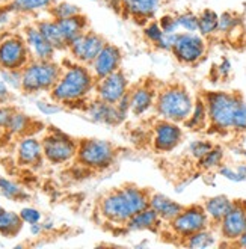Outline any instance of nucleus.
<instances>
[{"mask_svg": "<svg viewBox=\"0 0 246 249\" xmlns=\"http://www.w3.org/2000/svg\"><path fill=\"white\" fill-rule=\"evenodd\" d=\"M151 190L143 189L135 183H125L113 187L98 201V213L112 225L125 227L136 213L150 207Z\"/></svg>", "mask_w": 246, "mask_h": 249, "instance_id": "f257e3e1", "label": "nucleus"}, {"mask_svg": "<svg viewBox=\"0 0 246 249\" xmlns=\"http://www.w3.org/2000/svg\"><path fill=\"white\" fill-rule=\"evenodd\" d=\"M95 77L88 65L71 64L62 70V74L50 91V97L56 105L77 107V105L86 103L88 97L95 89Z\"/></svg>", "mask_w": 246, "mask_h": 249, "instance_id": "f03ea898", "label": "nucleus"}, {"mask_svg": "<svg viewBox=\"0 0 246 249\" xmlns=\"http://www.w3.org/2000/svg\"><path fill=\"white\" fill-rule=\"evenodd\" d=\"M195 98L181 83L172 82L158 86L154 110L158 118L183 124L191 116Z\"/></svg>", "mask_w": 246, "mask_h": 249, "instance_id": "7ed1b4c3", "label": "nucleus"}, {"mask_svg": "<svg viewBox=\"0 0 246 249\" xmlns=\"http://www.w3.org/2000/svg\"><path fill=\"white\" fill-rule=\"evenodd\" d=\"M201 97L207 107L209 127L222 135L233 131L236 113L243 98L236 92L227 91H209Z\"/></svg>", "mask_w": 246, "mask_h": 249, "instance_id": "20e7f679", "label": "nucleus"}, {"mask_svg": "<svg viewBox=\"0 0 246 249\" xmlns=\"http://www.w3.org/2000/svg\"><path fill=\"white\" fill-rule=\"evenodd\" d=\"M117 146L105 139H80L77 142L76 162L79 166L92 172H101L109 169L117 160Z\"/></svg>", "mask_w": 246, "mask_h": 249, "instance_id": "39448f33", "label": "nucleus"}, {"mask_svg": "<svg viewBox=\"0 0 246 249\" xmlns=\"http://www.w3.org/2000/svg\"><path fill=\"white\" fill-rule=\"evenodd\" d=\"M62 67L53 59L39 61L32 59L21 70V88L24 94H38L42 91H52L53 86L62 74Z\"/></svg>", "mask_w": 246, "mask_h": 249, "instance_id": "423d86ee", "label": "nucleus"}, {"mask_svg": "<svg viewBox=\"0 0 246 249\" xmlns=\"http://www.w3.org/2000/svg\"><path fill=\"white\" fill-rule=\"evenodd\" d=\"M32 61V54L24 36L5 34L0 36V71H21Z\"/></svg>", "mask_w": 246, "mask_h": 249, "instance_id": "0eeeda50", "label": "nucleus"}, {"mask_svg": "<svg viewBox=\"0 0 246 249\" xmlns=\"http://www.w3.org/2000/svg\"><path fill=\"white\" fill-rule=\"evenodd\" d=\"M209 216L202 207V204H192V206H184V209L168 222V228L172 232V236L178 239H186L192 234L210 228Z\"/></svg>", "mask_w": 246, "mask_h": 249, "instance_id": "6e6552de", "label": "nucleus"}, {"mask_svg": "<svg viewBox=\"0 0 246 249\" xmlns=\"http://www.w3.org/2000/svg\"><path fill=\"white\" fill-rule=\"evenodd\" d=\"M77 142L59 130H50L41 139L44 159L52 165H62L73 160L77 153Z\"/></svg>", "mask_w": 246, "mask_h": 249, "instance_id": "1a4fd4ad", "label": "nucleus"}, {"mask_svg": "<svg viewBox=\"0 0 246 249\" xmlns=\"http://www.w3.org/2000/svg\"><path fill=\"white\" fill-rule=\"evenodd\" d=\"M207 52V41L198 32H178L174 41L171 53L184 65H195Z\"/></svg>", "mask_w": 246, "mask_h": 249, "instance_id": "9d476101", "label": "nucleus"}, {"mask_svg": "<svg viewBox=\"0 0 246 249\" xmlns=\"http://www.w3.org/2000/svg\"><path fill=\"white\" fill-rule=\"evenodd\" d=\"M106 42L107 41L100 34L88 29V31L83 32L80 36H77L73 42H70L67 50L70 52L71 57H73L76 62L89 67L92 61L98 56V53L103 50Z\"/></svg>", "mask_w": 246, "mask_h": 249, "instance_id": "9b49d317", "label": "nucleus"}, {"mask_svg": "<svg viewBox=\"0 0 246 249\" xmlns=\"http://www.w3.org/2000/svg\"><path fill=\"white\" fill-rule=\"evenodd\" d=\"M130 83L127 80L125 72L120 68L112 74L95 82V97L110 105H118L120 100L128 92Z\"/></svg>", "mask_w": 246, "mask_h": 249, "instance_id": "f8f14e48", "label": "nucleus"}, {"mask_svg": "<svg viewBox=\"0 0 246 249\" xmlns=\"http://www.w3.org/2000/svg\"><path fill=\"white\" fill-rule=\"evenodd\" d=\"M183 141V130L178 123L160 118L153 127V150L156 153H169Z\"/></svg>", "mask_w": 246, "mask_h": 249, "instance_id": "ddd939ff", "label": "nucleus"}, {"mask_svg": "<svg viewBox=\"0 0 246 249\" xmlns=\"http://www.w3.org/2000/svg\"><path fill=\"white\" fill-rule=\"evenodd\" d=\"M219 234L229 246L246 231V201L237 199L218 225Z\"/></svg>", "mask_w": 246, "mask_h": 249, "instance_id": "4468645a", "label": "nucleus"}, {"mask_svg": "<svg viewBox=\"0 0 246 249\" xmlns=\"http://www.w3.org/2000/svg\"><path fill=\"white\" fill-rule=\"evenodd\" d=\"M158 86L154 85L151 80H143L133 85L128 89V100H130V112L135 116H141L148 112L156 101Z\"/></svg>", "mask_w": 246, "mask_h": 249, "instance_id": "2eb2a0df", "label": "nucleus"}, {"mask_svg": "<svg viewBox=\"0 0 246 249\" xmlns=\"http://www.w3.org/2000/svg\"><path fill=\"white\" fill-rule=\"evenodd\" d=\"M123 64V52L120 47H117L115 44L106 42V46L103 47L98 53V56L92 61V64L89 65L92 74L95 77V80L103 79L112 72L118 71L121 68Z\"/></svg>", "mask_w": 246, "mask_h": 249, "instance_id": "dca6fc26", "label": "nucleus"}, {"mask_svg": "<svg viewBox=\"0 0 246 249\" xmlns=\"http://www.w3.org/2000/svg\"><path fill=\"white\" fill-rule=\"evenodd\" d=\"M86 112L92 121L107 125H118L125 118V113L118 107V105L106 103L97 97L86 105Z\"/></svg>", "mask_w": 246, "mask_h": 249, "instance_id": "f3484780", "label": "nucleus"}, {"mask_svg": "<svg viewBox=\"0 0 246 249\" xmlns=\"http://www.w3.org/2000/svg\"><path fill=\"white\" fill-rule=\"evenodd\" d=\"M24 39L31 50L32 59H39V61H50L56 53V49L46 39V36L39 32L36 24H31L24 29Z\"/></svg>", "mask_w": 246, "mask_h": 249, "instance_id": "a211bd4d", "label": "nucleus"}, {"mask_svg": "<svg viewBox=\"0 0 246 249\" xmlns=\"http://www.w3.org/2000/svg\"><path fill=\"white\" fill-rule=\"evenodd\" d=\"M127 17L136 21H151L160 8V0H120Z\"/></svg>", "mask_w": 246, "mask_h": 249, "instance_id": "6ab92c4d", "label": "nucleus"}, {"mask_svg": "<svg viewBox=\"0 0 246 249\" xmlns=\"http://www.w3.org/2000/svg\"><path fill=\"white\" fill-rule=\"evenodd\" d=\"M42 159H44V153H42V145L41 141H38L34 136H24L17 150V162L21 166H38Z\"/></svg>", "mask_w": 246, "mask_h": 249, "instance_id": "aec40b11", "label": "nucleus"}, {"mask_svg": "<svg viewBox=\"0 0 246 249\" xmlns=\"http://www.w3.org/2000/svg\"><path fill=\"white\" fill-rule=\"evenodd\" d=\"M150 207L158 214V217H160L165 224L171 222L172 219L184 209L183 204L171 199L169 196H166L163 194H157V192L150 194Z\"/></svg>", "mask_w": 246, "mask_h": 249, "instance_id": "412c9836", "label": "nucleus"}, {"mask_svg": "<svg viewBox=\"0 0 246 249\" xmlns=\"http://www.w3.org/2000/svg\"><path fill=\"white\" fill-rule=\"evenodd\" d=\"M233 199H229L225 195H216V196H210L204 201L202 207H204L207 216H209V221L211 228L213 227H218L219 222L224 219V216L228 213V210L233 207Z\"/></svg>", "mask_w": 246, "mask_h": 249, "instance_id": "4be33fe9", "label": "nucleus"}, {"mask_svg": "<svg viewBox=\"0 0 246 249\" xmlns=\"http://www.w3.org/2000/svg\"><path fill=\"white\" fill-rule=\"evenodd\" d=\"M57 26L61 29V34L67 42V49L70 46V42H73L77 36H80L83 32H86L89 29V21L83 14H77L74 17H68L62 20H56Z\"/></svg>", "mask_w": 246, "mask_h": 249, "instance_id": "5701e85b", "label": "nucleus"}, {"mask_svg": "<svg viewBox=\"0 0 246 249\" xmlns=\"http://www.w3.org/2000/svg\"><path fill=\"white\" fill-rule=\"evenodd\" d=\"M162 224L165 222L158 217V214L151 207H148L136 213L125 224V228L128 231H157L162 228Z\"/></svg>", "mask_w": 246, "mask_h": 249, "instance_id": "b1692460", "label": "nucleus"}, {"mask_svg": "<svg viewBox=\"0 0 246 249\" xmlns=\"http://www.w3.org/2000/svg\"><path fill=\"white\" fill-rule=\"evenodd\" d=\"M36 27L39 32L46 36V39L52 44V46L57 50H67V42L61 34V29L57 26V21L54 18L50 20H41L36 23Z\"/></svg>", "mask_w": 246, "mask_h": 249, "instance_id": "393cba45", "label": "nucleus"}, {"mask_svg": "<svg viewBox=\"0 0 246 249\" xmlns=\"http://www.w3.org/2000/svg\"><path fill=\"white\" fill-rule=\"evenodd\" d=\"M218 26H219V14L206 8L198 14V34L204 38L213 36L218 34Z\"/></svg>", "mask_w": 246, "mask_h": 249, "instance_id": "a878e982", "label": "nucleus"}, {"mask_svg": "<svg viewBox=\"0 0 246 249\" xmlns=\"http://www.w3.org/2000/svg\"><path fill=\"white\" fill-rule=\"evenodd\" d=\"M187 128L191 130H202L209 127V115H207V107L202 97L195 98V105L192 109L191 116L183 123Z\"/></svg>", "mask_w": 246, "mask_h": 249, "instance_id": "bb28decb", "label": "nucleus"}, {"mask_svg": "<svg viewBox=\"0 0 246 249\" xmlns=\"http://www.w3.org/2000/svg\"><path fill=\"white\" fill-rule=\"evenodd\" d=\"M56 3V0H11L8 11L20 12V14H32L36 11L50 9Z\"/></svg>", "mask_w": 246, "mask_h": 249, "instance_id": "cd10ccee", "label": "nucleus"}, {"mask_svg": "<svg viewBox=\"0 0 246 249\" xmlns=\"http://www.w3.org/2000/svg\"><path fill=\"white\" fill-rule=\"evenodd\" d=\"M23 219L20 213H14V212H6L3 210L0 213V234L5 237H16L17 234L23 228Z\"/></svg>", "mask_w": 246, "mask_h": 249, "instance_id": "c85d7f7f", "label": "nucleus"}, {"mask_svg": "<svg viewBox=\"0 0 246 249\" xmlns=\"http://www.w3.org/2000/svg\"><path fill=\"white\" fill-rule=\"evenodd\" d=\"M32 120L20 110H16L6 127V133L14 136H31Z\"/></svg>", "mask_w": 246, "mask_h": 249, "instance_id": "c756f323", "label": "nucleus"}, {"mask_svg": "<svg viewBox=\"0 0 246 249\" xmlns=\"http://www.w3.org/2000/svg\"><path fill=\"white\" fill-rule=\"evenodd\" d=\"M216 243V236H214V231L210 228L206 230H201L192 236L186 237L181 240V245L186 248H198V249H204V248H210Z\"/></svg>", "mask_w": 246, "mask_h": 249, "instance_id": "7c9ffc66", "label": "nucleus"}, {"mask_svg": "<svg viewBox=\"0 0 246 249\" xmlns=\"http://www.w3.org/2000/svg\"><path fill=\"white\" fill-rule=\"evenodd\" d=\"M242 26V17L239 14L233 11H225L219 16V26H218V34L229 35L233 34L236 29Z\"/></svg>", "mask_w": 246, "mask_h": 249, "instance_id": "2f4dec72", "label": "nucleus"}, {"mask_svg": "<svg viewBox=\"0 0 246 249\" xmlns=\"http://www.w3.org/2000/svg\"><path fill=\"white\" fill-rule=\"evenodd\" d=\"M224 163V150L221 146H213V148L198 160V165L202 171H211L218 169Z\"/></svg>", "mask_w": 246, "mask_h": 249, "instance_id": "473e14b6", "label": "nucleus"}, {"mask_svg": "<svg viewBox=\"0 0 246 249\" xmlns=\"http://www.w3.org/2000/svg\"><path fill=\"white\" fill-rule=\"evenodd\" d=\"M0 195L12 201H23V199H27L29 196L20 186H17L16 183H12L3 177H0Z\"/></svg>", "mask_w": 246, "mask_h": 249, "instance_id": "72a5a7b5", "label": "nucleus"}, {"mask_svg": "<svg viewBox=\"0 0 246 249\" xmlns=\"http://www.w3.org/2000/svg\"><path fill=\"white\" fill-rule=\"evenodd\" d=\"M49 12L52 14V18L54 20H62V18H68V17H74L77 14H82V9L77 5L68 3V2H59L54 3Z\"/></svg>", "mask_w": 246, "mask_h": 249, "instance_id": "f704fd0d", "label": "nucleus"}, {"mask_svg": "<svg viewBox=\"0 0 246 249\" xmlns=\"http://www.w3.org/2000/svg\"><path fill=\"white\" fill-rule=\"evenodd\" d=\"M143 36H145V39L151 44L153 47H158L160 46V42L165 36V32L162 31V27L160 24H158V21H148L147 26L143 27Z\"/></svg>", "mask_w": 246, "mask_h": 249, "instance_id": "c9c22d12", "label": "nucleus"}, {"mask_svg": "<svg viewBox=\"0 0 246 249\" xmlns=\"http://www.w3.org/2000/svg\"><path fill=\"white\" fill-rule=\"evenodd\" d=\"M177 23L183 32H198V14L192 11L177 14Z\"/></svg>", "mask_w": 246, "mask_h": 249, "instance_id": "e433bc0d", "label": "nucleus"}, {"mask_svg": "<svg viewBox=\"0 0 246 249\" xmlns=\"http://www.w3.org/2000/svg\"><path fill=\"white\" fill-rule=\"evenodd\" d=\"M213 146L214 145L211 142H209V141H195L189 146V153L195 160H199V159L204 157L213 148Z\"/></svg>", "mask_w": 246, "mask_h": 249, "instance_id": "4c0bfd02", "label": "nucleus"}, {"mask_svg": "<svg viewBox=\"0 0 246 249\" xmlns=\"http://www.w3.org/2000/svg\"><path fill=\"white\" fill-rule=\"evenodd\" d=\"M157 21H158V24H160L162 31L165 34H178L180 32V27L177 23V16H174V14H165V16H162Z\"/></svg>", "mask_w": 246, "mask_h": 249, "instance_id": "58836bf2", "label": "nucleus"}, {"mask_svg": "<svg viewBox=\"0 0 246 249\" xmlns=\"http://www.w3.org/2000/svg\"><path fill=\"white\" fill-rule=\"evenodd\" d=\"M233 131H236L239 135H246V101L245 100H242V103L237 109Z\"/></svg>", "mask_w": 246, "mask_h": 249, "instance_id": "ea45409f", "label": "nucleus"}, {"mask_svg": "<svg viewBox=\"0 0 246 249\" xmlns=\"http://www.w3.org/2000/svg\"><path fill=\"white\" fill-rule=\"evenodd\" d=\"M218 172H219L221 177H224V178H227V180H229V181H234V183L246 181V180L243 178V175L239 172L237 166H236V168H231V166L222 163V165L218 168Z\"/></svg>", "mask_w": 246, "mask_h": 249, "instance_id": "a19ab883", "label": "nucleus"}, {"mask_svg": "<svg viewBox=\"0 0 246 249\" xmlns=\"http://www.w3.org/2000/svg\"><path fill=\"white\" fill-rule=\"evenodd\" d=\"M17 109L14 106H9L8 103L6 105H0V128L6 131V127L12 118L14 112H16Z\"/></svg>", "mask_w": 246, "mask_h": 249, "instance_id": "79ce46f5", "label": "nucleus"}, {"mask_svg": "<svg viewBox=\"0 0 246 249\" xmlns=\"http://www.w3.org/2000/svg\"><path fill=\"white\" fill-rule=\"evenodd\" d=\"M20 216L23 219L24 224H29V225H34V224H38L41 221V213L36 210V209H32V207H27V209H23L20 212Z\"/></svg>", "mask_w": 246, "mask_h": 249, "instance_id": "37998d69", "label": "nucleus"}, {"mask_svg": "<svg viewBox=\"0 0 246 249\" xmlns=\"http://www.w3.org/2000/svg\"><path fill=\"white\" fill-rule=\"evenodd\" d=\"M218 70H219V72H221L222 76H228V74H229V71H231V62H229L228 59H224V61L219 64Z\"/></svg>", "mask_w": 246, "mask_h": 249, "instance_id": "c03bdc74", "label": "nucleus"}, {"mask_svg": "<svg viewBox=\"0 0 246 249\" xmlns=\"http://www.w3.org/2000/svg\"><path fill=\"white\" fill-rule=\"evenodd\" d=\"M229 246H237V248H245L246 249V231L242 234V236L237 240H234L233 243H231Z\"/></svg>", "mask_w": 246, "mask_h": 249, "instance_id": "a18cd8bd", "label": "nucleus"}, {"mask_svg": "<svg viewBox=\"0 0 246 249\" xmlns=\"http://www.w3.org/2000/svg\"><path fill=\"white\" fill-rule=\"evenodd\" d=\"M5 135H6V131L0 128V145H2V142H3V136H5Z\"/></svg>", "mask_w": 246, "mask_h": 249, "instance_id": "49530a36", "label": "nucleus"}, {"mask_svg": "<svg viewBox=\"0 0 246 249\" xmlns=\"http://www.w3.org/2000/svg\"><path fill=\"white\" fill-rule=\"evenodd\" d=\"M243 157H245V163H246V151H243Z\"/></svg>", "mask_w": 246, "mask_h": 249, "instance_id": "de8ad7c7", "label": "nucleus"}, {"mask_svg": "<svg viewBox=\"0 0 246 249\" xmlns=\"http://www.w3.org/2000/svg\"><path fill=\"white\" fill-rule=\"evenodd\" d=\"M2 212H3V209H2V207H0V213H2Z\"/></svg>", "mask_w": 246, "mask_h": 249, "instance_id": "09e8293b", "label": "nucleus"}, {"mask_svg": "<svg viewBox=\"0 0 246 249\" xmlns=\"http://www.w3.org/2000/svg\"><path fill=\"white\" fill-rule=\"evenodd\" d=\"M0 2H5V0H0Z\"/></svg>", "mask_w": 246, "mask_h": 249, "instance_id": "8fccbe9b", "label": "nucleus"}]
</instances>
